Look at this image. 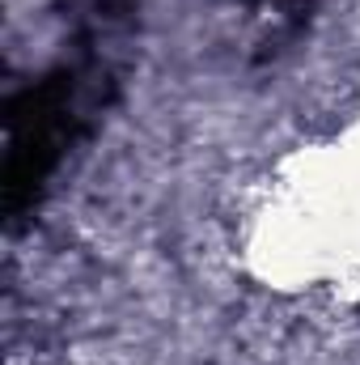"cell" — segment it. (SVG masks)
Masks as SVG:
<instances>
[{
  "mask_svg": "<svg viewBox=\"0 0 360 365\" xmlns=\"http://www.w3.org/2000/svg\"><path fill=\"white\" fill-rule=\"evenodd\" d=\"M90 81L93 77H85L81 68H51L47 77L30 81L9 98V162H4L9 212H17L38 195V187L60 166L64 149L90 119Z\"/></svg>",
  "mask_w": 360,
  "mask_h": 365,
  "instance_id": "obj_1",
  "label": "cell"
}]
</instances>
